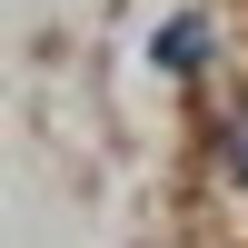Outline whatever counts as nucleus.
<instances>
[{
    "label": "nucleus",
    "mask_w": 248,
    "mask_h": 248,
    "mask_svg": "<svg viewBox=\"0 0 248 248\" xmlns=\"http://www.w3.org/2000/svg\"><path fill=\"white\" fill-rule=\"evenodd\" d=\"M209 60V20H169L159 30V70H199Z\"/></svg>",
    "instance_id": "f257e3e1"
},
{
    "label": "nucleus",
    "mask_w": 248,
    "mask_h": 248,
    "mask_svg": "<svg viewBox=\"0 0 248 248\" xmlns=\"http://www.w3.org/2000/svg\"><path fill=\"white\" fill-rule=\"evenodd\" d=\"M218 159H229V179H238V189H248V109L229 119V139H218Z\"/></svg>",
    "instance_id": "f03ea898"
}]
</instances>
